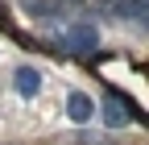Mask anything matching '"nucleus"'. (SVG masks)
Segmentation results:
<instances>
[{
  "instance_id": "nucleus-1",
  "label": "nucleus",
  "mask_w": 149,
  "mask_h": 145,
  "mask_svg": "<svg viewBox=\"0 0 149 145\" xmlns=\"http://www.w3.org/2000/svg\"><path fill=\"white\" fill-rule=\"evenodd\" d=\"M95 46H100V38H95L91 25H74V29L66 33V50H70V54H91Z\"/></svg>"
},
{
  "instance_id": "nucleus-2",
  "label": "nucleus",
  "mask_w": 149,
  "mask_h": 145,
  "mask_svg": "<svg viewBox=\"0 0 149 145\" xmlns=\"http://www.w3.org/2000/svg\"><path fill=\"white\" fill-rule=\"evenodd\" d=\"M91 112H95V104H91V96H87V91H70V96H66V116H70L74 124L91 120Z\"/></svg>"
},
{
  "instance_id": "nucleus-3",
  "label": "nucleus",
  "mask_w": 149,
  "mask_h": 145,
  "mask_svg": "<svg viewBox=\"0 0 149 145\" xmlns=\"http://www.w3.org/2000/svg\"><path fill=\"white\" fill-rule=\"evenodd\" d=\"M17 91H21V96H37V91H42V75H37V70L33 66H17Z\"/></svg>"
},
{
  "instance_id": "nucleus-4",
  "label": "nucleus",
  "mask_w": 149,
  "mask_h": 145,
  "mask_svg": "<svg viewBox=\"0 0 149 145\" xmlns=\"http://www.w3.org/2000/svg\"><path fill=\"white\" fill-rule=\"evenodd\" d=\"M112 8L124 21H145V0H112Z\"/></svg>"
},
{
  "instance_id": "nucleus-5",
  "label": "nucleus",
  "mask_w": 149,
  "mask_h": 145,
  "mask_svg": "<svg viewBox=\"0 0 149 145\" xmlns=\"http://www.w3.org/2000/svg\"><path fill=\"white\" fill-rule=\"evenodd\" d=\"M128 116H133V112H128V108H124L116 96L104 100V120H108V124H128Z\"/></svg>"
}]
</instances>
